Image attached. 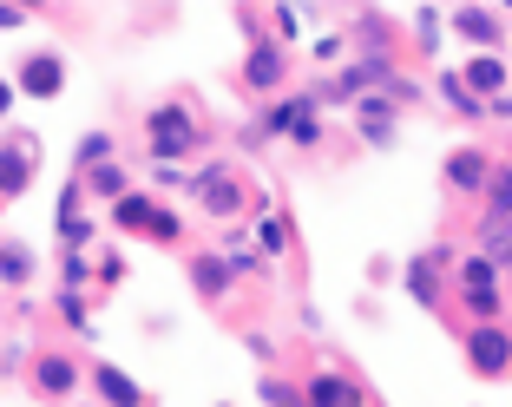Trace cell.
I'll use <instances>...</instances> for the list:
<instances>
[{
	"instance_id": "6",
	"label": "cell",
	"mask_w": 512,
	"mask_h": 407,
	"mask_svg": "<svg viewBox=\"0 0 512 407\" xmlns=\"http://www.w3.org/2000/svg\"><path fill=\"white\" fill-rule=\"evenodd\" d=\"M289 79H296V53L276 46L270 33H256V40L243 46V60H237V86L256 92V99H283Z\"/></svg>"
},
{
	"instance_id": "16",
	"label": "cell",
	"mask_w": 512,
	"mask_h": 407,
	"mask_svg": "<svg viewBox=\"0 0 512 407\" xmlns=\"http://www.w3.org/2000/svg\"><path fill=\"white\" fill-rule=\"evenodd\" d=\"M184 283L211 302V309H224V302L237 296V276H230L224 250H191V257H184Z\"/></svg>"
},
{
	"instance_id": "14",
	"label": "cell",
	"mask_w": 512,
	"mask_h": 407,
	"mask_svg": "<svg viewBox=\"0 0 512 407\" xmlns=\"http://www.w3.org/2000/svg\"><path fill=\"white\" fill-rule=\"evenodd\" d=\"M401 20L394 14H381V7H362V14L348 20V46L355 53H368V60H401Z\"/></svg>"
},
{
	"instance_id": "12",
	"label": "cell",
	"mask_w": 512,
	"mask_h": 407,
	"mask_svg": "<svg viewBox=\"0 0 512 407\" xmlns=\"http://www.w3.org/2000/svg\"><path fill=\"white\" fill-rule=\"evenodd\" d=\"M401 112H407V106H394L388 92H368V99H355V106H348V119H355V145L394 151V138H401Z\"/></svg>"
},
{
	"instance_id": "22",
	"label": "cell",
	"mask_w": 512,
	"mask_h": 407,
	"mask_svg": "<svg viewBox=\"0 0 512 407\" xmlns=\"http://www.w3.org/2000/svg\"><path fill=\"white\" fill-rule=\"evenodd\" d=\"M453 309H460V316L467 322H506V283L499 289H453Z\"/></svg>"
},
{
	"instance_id": "11",
	"label": "cell",
	"mask_w": 512,
	"mask_h": 407,
	"mask_svg": "<svg viewBox=\"0 0 512 407\" xmlns=\"http://www.w3.org/2000/svg\"><path fill=\"white\" fill-rule=\"evenodd\" d=\"M7 79H14L20 99H40V106H46V99H60V92H66V53H60V46H27Z\"/></svg>"
},
{
	"instance_id": "10",
	"label": "cell",
	"mask_w": 512,
	"mask_h": 407,
	"mask_svg": "<svg viewBox=\"0 0 512 407\" xmlns=\"http://www.w3.org/2000/svg\"><path fill=\"white\" fill-rule=\"evenodd\" d=\"M447 33L460 46H473V53H506L512 20L499 7H486V0H467V7H447Z\"/></svg>"
},
{
	"instance_id": "21",
	"label": "cell",
	"mask_w": 512,
	"mask_h": 407,
	"mask_svg": "<svg viewBox=\"0 0 512 407\" xmlns=\"http://www.w3.org/2000/svg\"><path fill=\"white\" fill-rule=\"evenodd\" d=\"M434 92H440V106H447L453 119H467V125L493 119V106H480V99L467 92V79H460V66H453V73H434Z\"/></svg>"
},
{
	"instance_id": "37",
	"label": "cell",
	"mask_w": 512,
	"mask_h": 407,
	"mask_svg": "<svg viewBox=\"0 0 512 407\" xmlns=\"http://www.w3.org/2000/svg\"><path fill=\"white\" fill-rule=\"evenodd\" d=\"M243 348H250L256 362H276V342H270V335H263V329H243Z\"/></svg>"
},
{
	"instance_id": "20",
	"label": "cell",
	"mask_w": 512,
	"mask_h": 407,
	"mask_svg": "<svg viewBox=\"0 0 512 407\" xmlns=\"http://www.w3.org/2000/svg\"><path fill=\"white\" fill-rule=\"evenodd\" d=\"M33 276H40V250H33L27 237H0V289H33Z\"/></svg>"
},
{
	"instance_id": "19",
	"label": "cell",
	"mask_w": 512,
	"mask_h": 407,
	"mask_svg": "<svg viewBox=\"0 0 512 407\" xmlns=\"http://www.w3.org/2000/svg\"><path fill=\"white\" fill-rule=\"evenodd\" d=\"M79 191H86V204L92 211H99V204H119V197H132L138 184H132V165H125V158H112V165H99V171H86V178H79Z\"/></svg>"
},
{
	"instance_id": "33",
	"label": "cell",
	"mask_w": 512,
	"mask_h": 407,
	"mask_svg": "<svg viewBox=\"0 0 512 407\" xmlns=\"http://www.w3.org/2000/svg\"><path fill=\"white\" fill-rule=\"evenodd\" d=\"M263 27H270L276 46H289V53H296V33H302V14H296V7H270V14H263Z\"/></svg>"
},
{
	"instance_id": "8",
	"label": "cell",
	"mask_w": 512,
	"mask_h": 407,
	"mask_svg": "<svg viewBox=\"0 0 512 407\" xmlns=\"http://www.w3.org/2000/svg\"><path fill=\"white\" fill-rule=\"evenodd\" d=\"M27 388L40 407H66L79 388H86V362H79L73 348H40L27 362Z\"/></svg>"
},
{
	"instance_id": "13",
	"label": "cell",
	"mask_w": 512,
	"mask_h": 407,
	"mask_svg": "<svg viewBox=\"0 0 512 407\" xmlns=\"http://www.w3.org/2000/svg\"><path fill=\"white\" fill-rule=\"evenodd\" d=\"M302 394H309V407H375V388H368L362 375H348V368L302 375Z\"/></svg>"
},
{
	"instance_id": "2",
	"label": "cell",
	"mask_w": 512,
	"mask_h": 407,
	"mask_svg": "<svg viewBox=\"0 0 512 407\" xmlns=\"http://www.w3.org/2000/svg\"><path fill=\"white\" fill-rule=\"evenodd\" d=\"M138 132H145V158L151 171H184L191 158H204L211 151V125L191 112V99H158V106H145V119H138Z\"/></svg>"
},
{
	"instance_id": "17",
	"label": "cell",
	"mask_w": 512,
	"mask_h": 407,
	"mask_svg": "<svg viewBox=\"0 0 512 407\" xmlns=\"http://www.w3.org/2000/svg\"><path fill=\"white\" fill-rule=\"evenodd\" d=\"M460 79H467V92L480 99V106H499V99L512 92V60L506 53H467Z\"/></svg>"
},
{
	"instance_id": "18",
	"label": "cell",
	"mask_w": 512,
	"mask_h": 407,
	"mask_svg": "<svg viewBox=\"0 0 512 407\" xmlns=\"http://www.w3.org/2000/svg\"><path fill=\"white\" fill-rule=\"evenodd\" d=\"M296 112H302V92H283V99H270V106H263V112H256V119L237 132V145H243V151H256V145H270V138H283Z\"/></svg>"
},
{
	"instance_id": "45",
	"label": "cell",
	"mask_w": 512,
	"mask_h": 407,
	"mask_svg": "<svg viewBox=\"0 0 512 407\" xmlns=\"http://www.w3.org/2000/svg\"><path fill=\"white\" fill-rule=\"evenodd\" d=\"M506 60H512V40H506Z\"/></svg>"
},
{
	"instance_id": "42",
	"label": "cell",
	"mask_w": 512,
	"mask_h": 407,
	"mask_svg": "<svg viewBox=\"0 0 512 407\" xmlns=\"http://www.w3.org/2000/svg\"><path fill=\"white\" fill-rule=\"evenodd\" d=\"M493 119H499V125H506V132H512V92H506V99H499V106H493Z\"/></svg>"
},
{
	"instance_id": "25",
	"label": "cell",
	"mask_w": 512,
	"mask_h": 407,
	"mask_svg": "<svg viewBox=\"0 0 512 407\" xmlns=\"http://www.w3.org/2000/svg\"><path fill=\"white\" fill-rule=\"evenodd\" d=\"M407 40H414V60H440L447 14H440V7H414V27H407Z\"/></svg>"
},
{
	"instance_id": "24",
	"label": "cell",
	"mask_w": 512,
	"mask_h": 407,
	"mask_svg": "<svg viewBox=\"0 0 512 407\" xmlns=\"http://www.w3.org/2000/svg\"><path fill=\"white\" fill-rule=\"evenodd\" d=\"M224 263H230V276H237V283H250V276H256V283H270V270H276V263L256 257V243L243 237V230H230V237H224Z\"/></svg>"
},
{
	"instance_id": "9",
	"label": "cell",
	"mask_w": 512,
	"mask_h": 407,
	"mask_svg": "<svg viewBox=\"0 0 512 407\" xmlns=\"http://www.w3.org/2000/svg\"><path fill=\"white\" fill-rule=\"evenodd\" d=\"M33 178H40V138L33 132H0V211L7 204H20V197L33 191Z\"/></svg>"
},
{
	"instance_id": "23",
	"label": "cell",
	"mask_w": 512,
	"mask_h": 407,
	"mask_svg": "<svg viewBox=\"0 0 512 407\" xmlns=\"http://www.w3.org/2000/svg\"><path fill=\"white\" fill-rule=\"evenodd\" d=\"M112 158H119V138H112V125H92V132L73 145V178H86V171L112 165Z\"/></svg>"
},
{
	"instance_id": "5",
	"label": "cell",
	"mask_w": 512,
	"mask_h": 407,
	"mask_svg": "<svg viewBox=\"0 0 512 407\" xmlns=\"http://www.w3.org/2000/svg\"><path fill=\"white\" fill-rule=\"evenodd\" d=\"M460 362H467V375L486 381V388L512 381V322H467V329H460Z\"/></svg>"
},
{
	"instance_id": "3",
	"label": "cell",
	"mask_w": 512,
	"mask_h": 407,
	"mask_svg": "<svg viewBox=\"0 0 512 407\" xmlns=\"http://www.w3.org/2000/svg\"><path fill=\"white\" fill-rule=\"evenodd\" d=\"M106 224L119 230V237H145V243H158V250H184V237H191L184 211L171 204V197H158V191H132V197H119V204L106 211Z\"/></svg>"
},
{
	"instance_id": "44",
	"label": "cell",
	"mask_w": 512,
	"mask_h": 407,
	"mask_svg": "<svg viewBox=\"0 0 512 407\" xmlns=\"http://www.w3.org/2000/svg\"><path fill=\"white\" fill-rule=\"evenodd\" d=\"M217 407H237V401H217Z\"/></svg>"
},
{
	"instance_id": "34",
	"label": "cell",
	"mask_w": 512,
	"mask_h": 407,
	"mask_svg": "<svg viewBox=\"0 0 512 407\" xmlns=\"http://www.w3.org/2000/svg\"><path fill=\"white\" fill-rule=\"evenodd\" d=\"M92 263H99V296L125 283V257H119V243H106V250H92Z\"/></svg>"
},
{
	"instance_id": "32",
	"label": "cell",
	"mask_w": 512,
	"mask_h": 407,
	"mask_svg": "<svg viewBox=\"0 0 512 407\" xmlns=\"http://www.w3.org/2000/svg\"><path fill=\"white\" fill-rule=\"evenodd\" d=\"M53 309H60V322L73 335H92V296L86 289H53Z\"/></svg>"
},
{
	"instance_id": "36",
	"label": "cell",
	"mask_w": 512,
	"mask_h": 407,
	"mask_svg": "<svg viewBox=\"0 0 512 407\" xmlns=\"http://www.w3.org/2000/svg\"><path fill=\"white\" fill-rule=\"evenodd\" d=\"M40 14L33 0H0V33H14V27H27V20Z\"/></svg>"
},
{
	"instance_id": "38",
	"label": "cell",
	"mask_w": 512,
	"mask_h": 407,
	"mask_svg": "<svg viewBox=\"0 0 512 407\" xmlns=\"http://www.w3.org/2000/svg\"><path fill=\"white\" fill-rule=\"evenodd\" d=\"M394 276H401V263H394V257H375V263H368V283H394Z\"/></svg>"
},
{
	"instance_id": "1",
	"label": "cell",
	"mask_w": 512,
	"mask_h": 407,
	"mask_svg": "<svg viewBox=\"0 0 512 407\" xmlns=\"http://www.w3.org/2000/svg\"><path fill=\"white\" fill-rule=\"evenodd\" d=\"M191 204L211 224H230L237 230L243 217H270V197H263V184H250V171L237 165V158H204V165L191 171Z\"/></svg>"
},
{
	"instance_id": "40",
	"label": "cell",
	"mask_w": 512,
	"mask_h": 407,
	"mask_svg": "<svg viewBox=\"0 0 512 407\" xmlns=\"http://www.w3.org/2000/svg\"><path fill=\"white\" fill-rule=\"evenodd\" d=\"M171 329H178V322H171V316H145V335H151V342H165Z\"/></svg>"
},
{
	"instance_id": "26",
	"label": "cell",
	"mask_w": 512,
	"mask_h": 407,
	"mask_svg": "<svg viewBox=\"0 0 512 407\" xmlns=\"http://www.w3.org/2000/svg\"><path fill=\"white\" fill-rule=\"evenodd\" d=\"M256 257H263V263H283L289 257V243H296V230H289V217L283 211H270V217H256Z\"/></svg>"
},
{
	"instance_id": "46",
	"label": "cell",
	"mask_w": 512,
	"mask_h": 407,
	"mask_svg": "<svg viewBox=\"0 0 512 407\" xmlns=\"http://www.w3.org/2000/svg\"><path fill=\"white\" fill-rule=\"evenodd\" d=\"M86 407H99V401H86Z\"/></svg>"
},
{
	"instance_id": "29",
	"label": "cell",
	"mask_w": 512,
	"mask_h": 407,
	"mask_svg": "<svg viewBox=\"0 0 512 407\" xmlns=\"http://www.w3.org/2000/svg\"><path fill=\"white\" fill-rule=\"evenodd\" d=\"M53 270H60V289H99V263H92V250H60L53 257Z\"/></svg>"
},
{
	"instance_id": "15",
	"label": "cell",
	"mask_w": 512,
	"mask_h": 407,
	"mask_svg": "<svg viewBox=\"0 0 512 407\" xmlns=\"http://www.w3.org/2000/svg\"><path fill=\"white\" fill-rule=\"evenodd\" d=\"M86 388H92V401H99V407H158L119 362H106V355H99V362H86Z\"/></svg>"
},
{
	"instance_id": "7",
	"label": "cell",
	"mask_w": 512,
	"mask_h": 407,
	"mask_svg": "<svg viewBox=\"0 0 512 407\" xmlns=\"http://www.w3.org/2000/svg\"><path fill=\"white\" fill-rule=\"evenodd\" d=\"M493 165H499V151L480 145V138H467V145H453L447 158H440V191H447L453 204H480L486 184H493Z\"/></svg>"
},
{
	"instance_id": "39",
	"label": "cell",
	"mask_w": 512,
	"mask_h": 407,
	"mask_svg": "<svg viewBox=\"0 0 512 407\" xmlns=\"http://www.w3.org/2000/svg\"><path fill=\"white\" fill-rule=\"evenodd\" d=\"M296 322H302L309 335H322V309H316V302H302V309H296Z\"/></svg>"
},
{
	"instance_id": "28",
	"label": "cell",
	"mask_w": 512,
	"mask_h": 407,
	"mask_svg": "<svg viewBox=\"0 0 512 407\" xmlns=\"http://www.w3.org/2000/svg\"><path fill=\"white\" fill-rule=\"evenodd\" d=\"M506 276H499L493 257H480V250H460V263H453V289H499Z\"/></svg>"
},
{
	"instance_id": "31",
	"label": "cell",
	"mask_w": 512,
	"mask_h": 407,
	"mask_svg": "<svg viewBox=\"0 0 512 407\" xmlns=\"http://www.w3.org/2000/svg\"><path fill=\"white\" fill-rule=\"evenodd\" d=\"M53 237H60V250H92V243H99V217L92 211H60Z\"/></svg>"
},
{
	"instance_id": "30",
	"label": "cell",
	"mask_w": 512,
	"mask_h": 407,
	"mask_svg": "<svg viewBox=\"0 0 512 407\" xmlns=\"http://www.w3.org/2000/svg\"><path fill=\"white\" fill-rule=\"evenodd\" d=\"M480 217L512 224V158H499V165H493V184H486V197H480Z\"/></svg>"
},
{
	"instance_id": "35",
	"label": "cell",
	"mask_w": 512,
	"mask_h": 407,
	"mask_svg": "<svg viewBox=\"0 0 512 407\" xmlns=\"http://www.w3.org/2000/svg\"><path fill=\"white\" fill-rule=\"evenodd\" d=\"M309 60H316V66H329V73H335V66L348 60V33H322V40L309 46Z\"/></svg>"
},
{
	"instance_id": "27",
	"label": "cell",
	"mask_w": 512,
	"mask_h": 407,
	"mask_svg": "<svg viewBox=\"0 0 512 407\" xmlns=\"http://www.w3.org/2000/svg\"><path fill=\"white\" fill-rule=\"evenodd\" d=\"M256 401H263V407H309V394H302L296 375H283V368H263V375H256Z\"/></svg>"
},
{
	"instance_id": "43",
	"label": "cell",
	"mask_w": 512,
	"mask_h": 407,
	"mask_svg": "<svg viewBox=\"0 0 512 407\" xmlns=\"http://www.w3.org/2000/svg\"><path fill=\"white\" fill-rule=\"evenodd\" d=\"M499 276H506V283H512V243H506V250H499Z\"/></svg>"
},
{
	"instance_id": "4",
	"label": "cell",
	"mask_w": 512,
	"mask_h": 407,
	"mask_svg": "<svg viewBox=\"0 0 512 407\" xmlns=\"http://www.w3.org/2000/svg\"><path fill=\"white\" fill-rule=\"evenodd\" d=\"M453 263H460L453 243H427V250H414L401 263V289L414 296V309H427V316H447L453 309Z\"/></svg>"
},
{
	"instance_id": "41",
	"label": "cell",
	"mask_w": 512,
	"mask_h": 407,
	"mask_svg": "<svg viewBox=\"0 0 512 407\" xmlns=\"http://www.w3.org/2000/svg\"><path fill=\"white\" fill-rule=\"evenodd\" d=\"M14 106H20V92H14V79L0 73V119H7V112H14Z\"/></svg>"
}]
</instances>
